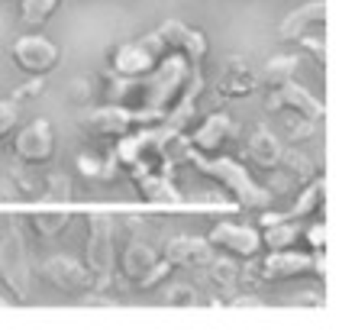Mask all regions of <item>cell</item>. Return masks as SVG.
I'll list each match as a JSON object with an SVG mask.
<instances>
[{
  "mask_svg": "<svg viewBox=\"0 0 355 336\" xmlns=\"http://www.w3.org/2000/svg\"><path fill=\"white\" fill-rule=\"evenodd\" d=\"M194 68L184 56L178 52H165L162 62L142 78H120L107 72V84H103V101L110 103H126V107H142V110H159L168 113L175 101L184 94V87L194 78Z\"/></svg>",
  "mask_w": 355,
  "mask_h": 336,
  "instance_id": "1",
  "label": "cell"
},
{
  "mask_svg": "<svg viewBox=\"0 0 355 336\" xmlns=\"http://www.w3.org/2000/svg\"><path fill=\"white\" fill-rule=\"evenodd\" d=\"M184 162L191 168H197L204 178L216 181L236 207L262 210V207H271V201H275V194L265 185H259L252 171H249V165H243L239 159H230V156H220V152L216 156H200L194 149H184Z\"/></svg>",
  "mask_w": 355,
  "mask_h": 336,
  "instance_id": "2",
  "label": "cell"
},
{
  "mask_svg": "<svg viewBox=\"0 0 355 336\" xmlns=\"http://www.w3.org/2000/svg\"><path fill=\"white\" fill-rule=\"evenodd\" d=\"M0 281L10 291V298L26 304L33 298V262L23 240L17 217H0Z\"/></svg>",
  "mask_w": 355,
  "mask_h": 336,
  "instance_id": "3",
  "label": "cell"
},
{
  "mask_svg": "<svg viewBox=\"0 0 355 336\" xmlns=\"http://www.w3.org/2000/svg\"><path fill=\"white\" fill-rule=\"evenodd\" d=\"M327 252H300L294 246L288 249H268V255H255V259H245V271L239 269V278H259L265 285H278V281H291L300 278V275H320L327 271Z\"/></svg>",
  "mask_w": 355,
  "mask_h": 336,
  "instance_id": "4",
  "label": "cell"
},
{
  "mask_svg": "<svg viewBox=\"0 0 355 336\" xmlns=\"http://www.w3.org/2000/svg\"><path fill=\"white\" fill-rule=\"evenodd\" d=\"M165 120V113L159 110H142V107H126V103H101V107H91L81 117V130L87 136H97V140H120L132 130H142V126H159Z\"/></svg>",
  "mask_w": 355,
  "mask_h": 336,
  "instance_id": "5",
  "label": "cell"
},
{
  "mask_svg": "<svg viewBox=\"0 0 355 336\" xmlns=\"http://www.w3.org/2000/svg\"><path fill=\"white\" fill-rule=\"evenodd\" d=\"M85 265L94 278V291H110L116 278V243H113V217L94 210L87 214Z\"/></svg>",
  "mask_w": 355,
  "mask_h": 336,
  "instance_id": "6",
  "label": "cell"
},
{
  "mask_svg": "<svg viewBox=\"0 0 355 336\" xmlns=\"http://www.w3.org/2000/svg\"><path fill=\"white\" fill-rule=\"evenodd\" d=\"M162 56H165V49L155 39V33H149V36H142V39H130V42H120V46L110 49V75L142 78L159 65Z\"/></svg>",
  "mask_w": 355,
  "mask_h": 336,
  "instance_id": "7",
  "label": "cell"
},
{
  "mask_svg": "<svg viewBox=\"0 0 355 336\" xmlns=\"http://www.w3.org/2000/svg\"><path fill=\"white\" fill-rule=\"evenodd\" d=\"M132 178V185L149 204L155 207H181L184 204V194L175 187V178H171V165L165 162H136V165L126 168Z\"/></svg>",
  "mask_w": 355,
  "mask_h": 336,
  "instance_id": "8",
  "label": "cell"
},
{
  "mask_svg": "<svg viewBox=\"0 0 355 336\" xmlns=\"http://www.w3.org/2000/svg\"><path fill=\"white\" fill-rule=\"evenodd\" d=\"M10 58L23 75H49L62 62V49L42 33H23L10 42Z\"/></svg>",
  "mask_w": 355,
  "mask_h": 336,
  "instance_id": "9",
  "label": "cell"
},
{
  "mask_svg": "<svg viewBox=\"0 0 355 336\" xmlns=\"http://www.w3.org/2000/svg\"><path fill=\"white\" fill-rule=\"evenodd\" d=\"M13 156L26 168L49 165L55 159V130H52V123L46 117H36L26 126H19L17 136H13Z\"/></svg>",
  "mask_w": 355,
  "mask_h": 336,
  "instance_id": "10",
  "label": "cell"
},
{
  "mask_svg": "<svg viewBox=\"0 0 355 336\" xmlns=\"http://www.w3.org/2000/svg\"><path fill=\"white\" fill-rule=\"evenodd\" d=\"M216 252H230L233 259H255L262 252V233L252 224H236V220H216L207 233Z\"/></svg>",
  "mask_w": 355,
  "mask_h": 336,
  "instance_id": "11",
  "label": "cell"
},
{
  "mask_svg": "<svg viewBox=\"0 0 355 336\" xmlns=\"http://www.w3.org/2000/svg\"><path fill=\"white\" fill-rule=\"evenodd\" d=\"M39 278L46 281L49 288L62 291V294H85V291L94 288L87 265L81 259H71V255H49L39 265Z\"/></svg>",
  "mask_w": 355,
  "mask_h": 336,
  "instance_id": "12",
  "label": "cell"
},
{
  "mask_svg": "<svg viewBox=\"0 0 355 336\" xmlns=\"http://www.w3.org/2000/svg\"><path fill=\"white\" fill-rule=\"evenodd\" d=\"M155 33V39L162 42V49L165 52H178V56H184L187 62L194 68L204 65L207 58V36L200 33V29H191L187 23H181V19H162L159 29H152Z\"/></svg>",
  "mask_w": 355,
  "mask_h": 336,
  "instance_id": "13",
  "label": "cell"
},
{
  "mask_svg": "<svg viewBox=\"0 0 355 336\" xmlns=\"http://www.w3.org/2000/svg\"><path fill=\"white\" fill-rule=\"evenodd\" d=\"M265 107H268V113H294V117H310V120H320V123L327 117L323 101H317V97H313L304 84L294 81V78L278 84V87H268Z\"/></svg>",
  "mask_w": 355,
  "mask_h": 336,
  "instance_id": "14",
  "label": "cell"
},
{
  "mask_svg": "<svg viewBox=\"0 0 355 336\" xmlns=\"http://www.w3.org/2000/svg\"><path fill=\"white\" fill-rule=\"evenodd\" d=\"M233 140H236V120L223 110L204 117V123H200L194 133H184L187 149L200 152V156H216V152H223Z\"/></svg>",
  "mask_w": 355,
  "mask_h": 336,
  "instance_id": "15",
  "label": "cell"
},
{
  "mask_svg": "<svg viewBox=\"0 0 355 336\" xmlns=\"http://www.w3.org/2000/svg\"><path fill=\"white\" fill-rule=\"evenodd\" d=\"M259 87H262V81H259V72L252 68L249 58H243V56L226 58L223 68H220V81H216V94L223 101H245Z\"/></svg>",
  "mask_w": 355,
  "mask_h": 336,
  "instance_id": "16",
  "label": "cell"
},
{
  "mask_svg": "<svg viewBox=\"0 0 355 336\" xmlns=\"http://www.w3.org/2000/svg\"><path fill=\"white\" fill-rule=\"evenodd\" d=\"M214 255H216V249L210 246L207 236L181 233V236H171L168 243H165V259L175 269H204Z\"/></svg>",
  "mask_w": 355,
  "mask_h": 336,
  "instance_id": "17",
  "label": "cell"
},
{
  "mask_svg": "<svg viewBox=\"0 0 355 336\" xmlns=\"http://www.w3.org/2000/svg\"><path fill=\"white\" fill-rule=\"evenodd\" d=\"M323 19H327V0H307L288 13V17L278 23V39L281 42H297L304 33H310L313 26L323 29Z\"/></svg>",
  "mask_w": 355,
  "mask_h": 336,
  "instance_id": "18",
  "label": "cell"
},
{
  "mask_svg": "<svg viewBox=\"0 0 355 336\" xmlns=\"http://www.w3.org/2000/svg\"><path fill=\"white\" fill-rule=\"evenodd\" d=\"M281 156H284V142L268 130V126H255L245 140V159L259 171H278Z\"/></svg>",
  "mask_w": 355,
  "mask_h": 336,
  "instance_id": "19",
  "label": "cell"
},
{
  "mask_svg": "<svg viewBox=\"0 0 355 336\" xmlns=\"http://www.w3.org/2000/svg\"><path fill=\"white\" fill-rule=\"evenodd\" d=\"M155 259H159V252L152 249L149 243H142V240H136V236H132L130 243H126V249L116 255V271H120L126 281H132V285H136V281H139L142 275L155 265Z\"/></svg>",
  "mask_w": 355,
  "mask_h": 336,
  "instance_id": "20",
  "label": "cell"
},
{
  "mask_svg": "<svg viewBox=\"0 0 355 336\" xmlns=\"http://www.w3.org/2000/svg\"><path fill=\"white\" fill-rule=\"evenodd\" d=\"M327 201V178L323 175H313L307 185L300 187V194L294 197V204L288 210H281V214L288 217V220H304V217H313L323 207Z\"/></svg>",
  "mask_w": 355,
  "mask_h": 336,
  "instance_id": "21",
  "label": "cell"
},
{
  "mask_svg": "<svg viewBox=\"0 0 355 336\" xmlns=\"http://www.w3.org/2000/svg\"><path fill=\"white\" fill-rule=\"evenodd\" d=\"M68 224H71V210L65 207H39L29 214V226L36 230L39 240H55L68 230Z\"/></svg>",
  "mask_w": 355,
  "mask_h": 336,
  "instance_id": "22",
  "label": "cell"
},
{
  "mask_svg": "<svg viewBox=\"0 0 355 336\" xmlns=\"http://www.w3.org/2000/svg\"><path fill=\"white\" fill-rule=\"evenodd\" d=\"M297 68H300L297 52H278V56H271L268 62H265V68L259 72V81H262L265 87H278V84L291 81V78L297 75Z\"/></svg>",
  "mask_w": 355,
  "mask_h": 336,
  "instance_id": "23",
  "label": "cell"
},
{
  "mask_svg": "<svg viewBox=\"0 0 355 336\" xmlns=\"http://www.w3.org/2000/svg\"><path fill=\"white\" fill-rule=\"evenodd\" d=\"M259 233H262V249H288V246H294L300 240V226L297 220H288L281 214L278 220L265 224Z\"/></svg>",
  "mask_w": 355,
  "mask_h": 336,
  "instance_id": "24",
  "label": "cell"
},
{
  "mask_svg": "<svg viewBox=\"0 0 355 336\" xmlns=\"http://www.w3.org/2000/svg\"><path fill=\"white\" fill-rule=\"evenodd\" d=\"M204 271H207V278L223 291H233L236 285H239V262H236L233 255H214V259L204 265Z\"/></svg>",
  "mask_w": 355,
  "mask_h": 336,
  "instance_id": "25",
  "label": "cell"
},
{
  "mask_svg": "<svg viewBox=\"0 0 355 336\" xmlns=\"http://www.w3.org/2000/svg\"><path fill=\"white\" fill-rule=\"evenodd\" d=\"M39 201L42 204H68L71 201V178L65 171L46 175L42 178V187H39Z\"/></svg>",
  "mask_w": 355,
  "mask_h": 336,
  "instance_id": "26",
  "label": "cell"
},
{
  "mask_svg": "<svg viewBox=\"0 0 355 336\" xmlns=\"http://www.w3.org/2000/svg\"><path fill=\"white\" fill-rule=\"evenodd\" d=\"M58 7H62V0H23L19 3V23L39 29Z\"/></svg>",
  "mask_w": 355,
  "mask_h": 336,
  "instance_id": "27",
  "label": "cell"
},
{
  "mask_svg": "<svg viewBox=\"0 0 355 336\" xmlns=\"http://www.w3.org/2000/svg\"><path fill=\"white\" fill-rule=\"evenodd\" d=\"M162 301H165L168 308H197V304H204L200 291H197L194 285H187V281H175V285H168L165 294H162Z\"/></svg>",
  "mask_w": 355,
  "mask_h": 336,
  "instance_id": "28",
  "label": "cell"
},
{
  "mask_svg": "<svg viewBox=\"0 0 355 336\" xmlns=\"http://www.w3.org/2000/svg\"><path fill=\"white\" fill-rule=\"evenodd\" d=\"M116 159L107 156V159H94V156H81L78 159V171L91 181H113V171H116Z\"/></svg>",
  "mask_w": 355,
  "mask_h": 336,
  "instance_id": "29",
  "label": "cell"
},
{
  "mask_svg": "<svg viewBox=\"0 0 355 336\" xmlns=\"http://www.w3.org/2000/svg\"><path fill=\"white\" fill-rule=\"evenodd\" d=\"M278 168H288V175H294L297 181H310V178L317 175V165L304 156V152H294L284 146V156H281V165Z\"/></svg>",
  "mask_w": 355,
  "mask_h": 336,
  "instance_id": "30",
  "label": "cell"
},
{
  "mask_svg": "<svg viewBox=\"0 0 355 336\" xmlns=\"http://www.w3.org/2000/svg\"><path fill=\"white\" fill-rule=\"evenodd\" d=\"M171 271H175V265H171L165 255H159V259H155V265H152V269L146 271L139 281H136V288H139V291H155L159 285H165V281L171 278Z\"/></svg>",
  "mask_w": 355,
  "mask_h": 336,
  "instance_id": "31",
  "label": "cell"
},
{
  "mask_svg": "<svg viewBox=\"0 0 355 336\" xmlns=\"http://www.w3.org/2000/svg\"><path fill=\"white\" fill-rule=\"evenodd\" d=\"M317 133H320V120H310V117H294V113H291V123H288V136H291V142L313 140Z\"/></svg>",
  "mask_w": 355,
  "mask_h": 336,
  "instance_id": "32",
  "label": "cell"
},
{
  "mask_svg": "<svg viewBox=\"0 0 355 336\" xmlns=\"http://www.w3.org/2000/svg\"><path fill=\"white\" fill-rule=\"evenodd\" d=\"M297 42H300V49L317 62V68H327V39H323V33H320V36L317 33H304Z\"/></svg>",
  "mask_w": 355,
  "mask_h": 336,
  "instance_id": "33",
  "label": "cell"
},
{
  "mask_svg": "<svg viewBox=\"0 0 355 336\" xmlns=\"http://www.w3.org/2000/svg\"><path fill=\"white\" fill-rule=\"evenodd\" d=\"M17 123H19V103L3 97V101H0V142L17 130Z\"/></svg>",
  "mask_w": 355,
  "mask_h": 336,
  "instance_id": "34",
  "label": "cell"
},
{
  "mask_svg": "<svg viewBox=\"0 0 355 336\" xmlns=\"http://www.w3.org/2000/svg\"><path fill=\"white\" fill-rule=\"evenodd\" d=\"M46 91V75H26V84H19L17 91H10V101L26 103L29 97H39Z\"/></svg>",
  "mask_w": 355,
  "mask_h": 336,
  "instance_id": "35",
  "label": "cell"
},
{
  "mask_svg": "<svg viewBox=\"0 0 355 336\" xmlns=\"http://www.w3.org/2000/svg\"><path fill=\"white\" fill-rule=\"evenodd\" d=\"M300 236L307 240L310 252H327V224L320 220V224H310L300 230Z\"/></svg>",
  "mask_w": 355,
  "mask_h": 336,
  "instance_id": "36",
  "label": "cell"
}]
</instances>
